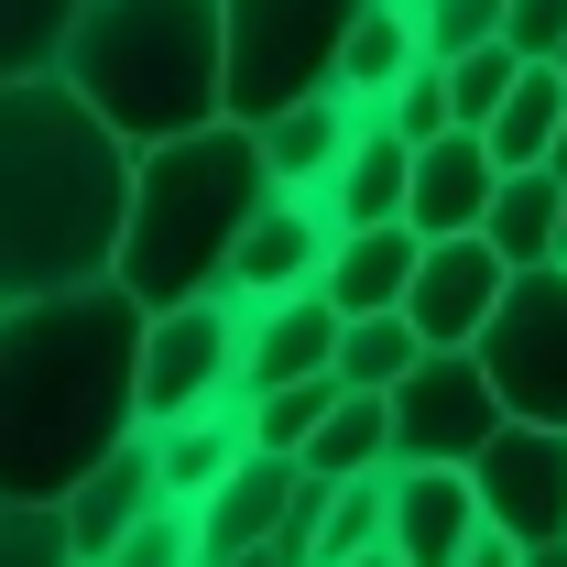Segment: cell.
<instances>
[{"instance_id": "cell-23", "label": "cell", "mask_w": 567, "mask_h": 567, "mask_svg": "<svg viewBox=\"0 0 567 567\" xmlns=\"http://www.w3.org/2000/svg\"><path fill=\"white\" fill-rule=\"evenodd\" d=\"M557 132H567V76L557 66H524V87L502 99V121L481 142H492L502 175H546V164H557Z\"/></svg>"}, {"instance_id": "cell-22", "label": "cell", "mask_w": 567, "mask_h": 567, "mask_svg": "<svg viewBox=\"0 0 567 567\" xmlns=\"http://www.w3.org/2000/svg\"><path fill=\"white\" fill-rule=\"evenodd\" d=\"M481 240H492L513 274H567V186L557 175H502Z\"/></svg>"}, {"instance_id": "cell-31", "label": "cell", "mask_w": 567, "mask_h": 567, "mask_svg": "<svg viewBox=\"0 0 567 567\" xmlns=\"http://www.w3.org/2000/svg\"><path fill=\"white\" fill-rule=\"evenodd\" d=\"M382 121H393V132L415 142V153L458 132V99H447V55H425V66L404 76V87H393V110H382Z\"/></svg>"}, {"instance_id": "cell-32", "label": "cell", "mask_w": 567, "mask_h": 567, "mask_svg": "<svg viewBox=\"0 0 567 567\" xmlns=\"http://www.w3.org/2000/svg\"><path fill=\"white\" fill-rule=\"evenodd\" d=\"M415 22H425V55H481V44H502L513 0H415Z\"/></svg>"}, {"instance_id": "cell-29", "label": "cell", "mask_w": 567, "mask_h": 567, "mask_svg": "<svg viewBox=\"0 0 567 567\" xmlns=\"http://www.w3.org/2000/svg\"><path fill=\"white\" fill-rule=\"evenodd\" d=\"M513 87H524V55H513V44H481V55H447V99H458V132H492Z\"/></svg>"}, {"instance_id": "cell-9", "label": "cell", "mask_w": 567, "mask_h": 567, "mask_svg": "<svg viewBox=\"0 0 567 567\" xmlns=\"http://www.w3.org/2000/svg\"><path fill=\"white\" fill-rule=\"evenodd\" d=\"M470 492H481V524L502 546L557 557L567 546V436L557 425H502L481 447V470H470Z\"/></svg>"}, {"instance_id": "cell-36", "label": "cell", "mask_w": 567, "mask_h": 567, "mask_svg": "<svg viewBox=\"0 0 567 567\" xmlns=\"http://www.w3.org/2000/svg\"><path fill=\"white\" fill-rule=\"evenodd\" d=\"M350 567H404V557H393V546H371V557H350Z\"/></svg>"}, {"instance_id": "cell-10", "label": "cell", "mask_w": 567, "mask_h": 567, "mask_svg": "<svg viewBox=\"0 0 567 567\" xmlns=\"http://www.w3.org/2000/svg\"><path fill=\"white\" fill-rule=\"evenodd\" d=\"M502 295H513V262H502L492 240H425V274L404 295V328H415L425 350H481L502 317Z\"/></svg>"}, {"instance_id": "cell-34", "label": "cell", "mask_w": 567, "mask_h": 567, "mask_svg": "<svg viewBox=\"0 0 567 567\" xmlns=\"http://www.w3.org/2000/svg\"><path fill=\"white\" fill-rule=\"evenodd\" d=\"M502 44H513L524 66H557V55H567V0H513Z\"/></svg>"}, {"instance_id": "cell-8", "label": "cell", "mask_w": 567, "mask_h": 567, "mask_svg": "<svg viewBox=\"0 0 567 567\" xmlns=\"http://www.w3.org/2000/svg\"><path fill=\"white\" fill-rule=\"evenodd\" d=\"M481 371L513 404V425H557L567 436V274H513L492 339H481Z\"/></svg>"}, {"instance_id": "cell-26", "label": "cell", "mask_w": 567, "mask_h": 567, "mask_svg": "<svg viewBox=\"0 0 567 567\" xmlns=\"http://www.w3.org/2000/svg\"><path fill=\"white\" fill-rule=\"evenodd\" d=\"M339 393H350L339 371H328V382H284V393H251V404H240V415H251V447H262V458H306V447H317V425L339 415Z\"/></svg>"}, {"instance_id": "cell-1", "label": "cell", "mask_w": 567, "mask_h": 567, "mask_svg": "<svg viewBox=\"0 0 567 567\" xmlns=\"http://www.w3.org/2000/svg\"><path fill=\"white\" fill-rule=\"evenodd\" d=\"M142 339L153 306L121 284L0 306V502L66 513L76 481L142 436Z\"/></svg>"}, {"instance_id": "cell-27", "label": "cell", "mask_w": 567, "mask_h": 567, "mask_svg": "<svg viewBox=\"0 0 567 567\" xmlns=\"http://www.w3.org/2000/svg\"><path fill=\"white\" fill-rule=\"evenodd\" d=\"M415 360H425V339L404 328V317H350V339H339V382H350V393H404Z\"/></svg>"}, {"instance_id": "cell-11", "label": "cell", "mask_w": 567, "mask_h": 567, "mask_svg": "<svg viewBox=\"0 0 567 567\" xmlns=\"http://www.w3.org/2000/svg\"><path fill=\"white\" fill-rule=\"evenodd\" d=\"M328 262H339V218L317 208V197H274V208L251 218L240 262H229V295L240 306H284V295H317Z\"/></svg>"}, {"instance_id": "cell-3", "label": "cell", "mask_w": 567, "mask_h": 567, "mask_svg": "<svg viewBox=\"0 0 567 567\" xmlns=\"http://www.w3.org/2000/svg\"><path fill=\"white\" fill-rule=\"evenodd\" d=\"M55 76L132 153L197 142L229 121V0H87Z\"/></svg>"}, {"instance_id": "cell-33", "label": "cell", "mask_w": 567, "mask_h": 567, "mask_svg": "<svg viewBox=\"0 0 567 567\" xmlns=\"http://www.w3.org/2000/svg\"><path fill=\"white\" fill-rule=\"evenodd\" d=\"M110 567H208V546H197V513H175V502H164V513H153V524H142V535H132Z\"/></svg>"}, {"instance_id": "cell-18", "label": "cell", "mask_w": 567, "mask_h": 567, "mask_svg": "<svg viewBox=\"0 0 567 567\" xmlns=\"http://www.w3.org/2000/svg\"><path fill=\"white\" fill-rule=\"evenodd\" d=\"M317 208L339 218V229H404V208H415V142L371 110L360 142H350V164H339V186H328Z\"/></svg>"}, {"instance_id": "cell-28", "label": "cell", "mask_w": 567, "mask_h": 567, "mask_svg": "<svg viewBox=\"0 0 567 567\" xmlns=\"http://www.w3.org/2000/svg\"><path fill=\"white\" fill-rule=\"evenodd\" d=\"M371 546H393V470H371V481H339L328 502V535H317V567H350Z\"/></svg>"}, {"instance_id": "cell-13", "label": "cell", "mask_w": 567, "mask_h": 567, "mask_svg": "<svg viewBox=\"0 0 567 567\" xmlns=\"http://www.w3.org/2000/svg\"><path fill=\"white\" fill-rule=\"evenodd\" d=\"M481 492L470 470H393V557L404 567H470L481 557Z\"/></svg>"}, {"instance_id": "cell-38", "label": "cell", "mask_w": 567, "mask_h": 567, "mask_svg": "<svg viewBox=\"0 0 567 567\" xmlns=\"http://www.w3.org/2000/svg\"><path fill=\"white\" fill-rule=\"evenodd\" d=\"M524 567H567V546H557V557H524Z\"/></svg>"}, {"instance_id": "cell-15", "label": "cell", "mask_w": 567, "mask_h": 567, "mask_svg": "<svg viewBox=\"0 0 567 567\" xmlns=\"http://www.w3.org/2000/svg\"><path fill=\"white\" fill-rule=\"evenodd\" d=\"M153 513H164V470H153V436H132L110 470H87V481H76L66 535H76V557H87V567H110L142 524H153Z\"/></svg>"}, {"instance_id": "cell-5", "label": "cell", "mask_w": 567, "mask_h": 567, "mask_svg": "<svg viewBox=\"0 0 567 567\" xmlns=\"http://www.w3.org/2000/svg\"><path fill=\"white\" fill-rule=\"evenodd\" d=\"M371 0H229V121L262 132L284 110L328 99Z\"/></svg>"}, {"instance_id": "cell-37", "label": "cell", "mask_w": 567, "mask_h": 567, "mask_svg": "<svg viewBox=\"0 0 567 567\" xmlns=\"http://www.w3.org/2000/svg\"><path fill=\"white\" fill-rule=\"evenodd\" d=\"M546 175H557V186H567V132H557V164H546Z\"/></svg>"}, {"instance_id": "cell-39", "label": "cell", "mask_w": 567, "mask_h": 567, "mask_svg": "<svg viewBox=\"0 0 567 567\" xmlns=\"http://www.w3.org/2000/svg\"><path fill=\"white\" fill-rule=\"evenodd\" d=\"M557 76H567V55H557Z\"/></svg>"}, {"instance_id": "cell-17", "label": "cell", "mask_w": 567, "mask_h": 567, "mask_svg": "<svg viewBox=\"0 0 567 567\" xmlns=\"http://www.w3.org/2000/svg\"><path fill=\"white\" fill-rule=\"evenodd\" d=\"M360 121H371V110H350V99L328 87V99H306V110L262 121L251 142H262V164H274L284 197H328V186H339V164H350V142H360Z\"/></svg>"}, {"instance_id": "cell-4", "label": "cell", "mask_w": 567, "mask_h": 567, "mask_svg": "<svg viewBox=\"0 0 567 567\" xmlns=\"http://www.w3.org/2000/svg\"><path fill=\"white\" fill-rule=\"evenodd\" d=\"M274 197H284V186H274L262 142L240 132V121L142 153V175H132V240H121V295H142L153 317L229 295V262H240L251 218L274 208Z\"/></svg>"}, {"instance_id": "cell-35", "label": "cell", "mask_w": 567, "mask_h": 567, "mask_svg": "<svg viewBox=\"0 0 567 567\" xmlns=\"http://www.w3.org/2000/svg\"><path fill=\"white\" fill-rule=\"evenodd\" d=\"M470 567H524V546H502V535H481V557Z\"/></svg>"}, {"instance_id": "cell-21", "label": "cell", "mask_w": 567, "mask_h": 567, "mask_svg": "<svg viewBox=\"0 0 567 567\" xmlns=\"http://www.w3.org/2000/svg\"><path fill=\"white\" fill-rule=\"evenodd\" d=\"M415 66H425L415 0H371L360 33H350V55H339V99H350V110H393V87H404Z\"/></svg>"}, {"instance_id": "cell-12", "label": "cell", "mask_w": 567, "mask_h": 567, "mask_svg": "<svg viewBox=\"0 0 567 567\" xmlns=\"http://www.w3.org/2000/svg\"><path fill=\"white\" fill-rule=\"evenodd\" d=\"M339 339H350V317L328 306V284H317V295H284V306H251L240 404H251V393H284V382H328V371H339Z\"/></svg>"}, {"instance_id": "cell-19", "label": "cell", "mask_w": 567, "mask_h": 567, "mask_svg": "<svg viewBox=\"0 0 567 567\" xmlns=\"http://www.w3.org/2000/svg\"><path fill=\"white\" fill-rule=\"evenodd\" d=\"M240 458H251V415H240V404L186 415V425L153 436V470H164V502H175V513H208V502L240 481Z\"/></svg>"}, {"instance_id": "cell-6", "label": "cell", "mask_w": 567, "mask_h": 567, "mask_svg": "<svg viewBox=\"0 0 567 567\" xmlns=\"http://www.w3.org/2000/svg\"><path fill=\"white\" fill-rule=\"evenodd\" d=\"M240 350H251V306H240V295H208V306L153 317V339H142V436L240 404Z\"/></svg>"}, {"instance_id": "cell-2", "label": "cell", "mask_w": 567, "mask_h": 567, "mask_svg": "<svg viewBox=\"0 0 567 567\" xmlns=\"http://www.w3.org/2000/svg\"><path fill=\"white\" fill-rule=\"evenodd\" d=\"M132 175H142V153L76 99L66 76L0 87V306L121 284Z\"/></svg>"}, {"instance_id": "cell-30", "label": "cell", "mask_w": 567, "mask_h": 567, "mask_svg": "<svg viewBox=\"0 0 567 567\" xmlns=\"http://www.w3.org/2000/svg\"><path fill=\"white\" fill-rule=\"evenodd\" d=\"M0 567H87L55 502H0Z\"/></svg>"}, {"instance_id": "cell-20", "label": "cell", "mask_w": 567, "mask_h": 567, "mask_svg": "<svg viewBox=\"0 0 567 567\" xmlns=\"http://www.w3.org/2000/svg\"><path fill=\"white\" fill-rule=\"evenodd\" d=\"M415 274H425V229H339L328 306H339V317H404Z\"/></svg>"}, {"instance_id": "cell-24", "label": "cell", "mask_w": 567, "mask_h": 567, "mask_svg": "<svg viewBox=\"0 0 567 567\" xmlns=\"http://www.w3.org/2000/svg\"><path fill=\"white\" fill-rule=\"evenodd\" d=\"M295 470L306 481H371V470H393V393H339V415L317 425V447Z\"/></svg>"}, {"instance_id": "cell-25", "label": "cell", "mask_w": 567, "mask_h": 567, "mask_svg": "<svg viewBox=\"0 0 567 567\" xmlns=\"http://www.w3.org/2000/svg\"><path fill=\"white\" fill-rule=\"evenodd\" d=\"M76 22H87V0H0V87L55 76L66 44H76Z\"/></svg>"}, {"instance_id": "cell-7", "label": "cell", "mask_w": 567, "mask_h": 567, "mask_svg": "<svg viewBox=\"0 0 567 567\" xmlns=\"http://www.w3.org/2000/svg\"><path fill=\"white\" fill-rule=\"evenodd\" d=\"M502 425H513V404L492 393L481 350H425L415 382L393 393V470H481Z\"/></svg>"}, {"instance_id": "cell-16", "label": "cell", "mask_w": 567, "mask_h": 567, "mask_svg": "<svg viewBox=\"0 0 567 567\" xmlns=\"http://www.w3.org/2000/svg\"><path fill=\"white\" fill-rule=\"evenodd\" d=\"M295 492H306V470L295 458H240V481L197 513V546H208V567H240V557H262V546H284V524H295Z\"/></svg>"}, {"instance_id": "cell-14", "label": "cell", "mask_w": 567, "mask_h": 567, "mask_svg": "<svg viewBox=\"0 0 567 567\" xmlns=\"http://www.w3.org/2000/svg\"><path fill=\"white\" fill-rule=\"evenodd\" d=\"M502 197V164L481 132H447L415 153V208H404V229H425V240H481V218H492Z\"/></svg>"}]
</instances>
